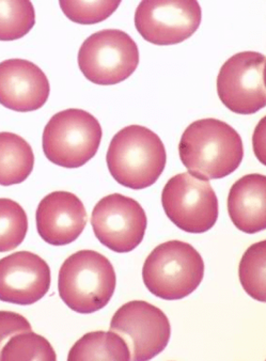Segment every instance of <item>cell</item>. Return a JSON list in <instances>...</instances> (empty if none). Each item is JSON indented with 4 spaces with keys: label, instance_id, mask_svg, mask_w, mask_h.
<instances>
[{
    "label": "cell",
    "instance_id": "obj_1",
    "mask_svg": "<svg viewBox=\"0 0 266 361\" xmlns=\"http://www.w3.org/2000/svg\"><path fill=\"white\" fill-rule=\"evenodd\" d=\"M179 153L189 173L218 180L240 167L244 148L240 134L231 126L217 119H202L184 130Z\"/></svg>",
    "mask_w": 266,
    "mask_h": 361
},
{
    "label": "cell",
    "instance_id": "obj_2",
    "mask_svg": "<svg viewBox=\"0 0 266 361\" xmlns=\"http://www.w3.org/2000/svg\"><path fill=\"white\" fill-rule=\"evenodd\" d=\"M167 154L162 139L149 128L130 126L114 136L106 163L112 178L131 190H145L159 180Z\"/></svg>",
    "mask_w": 266,
    "mask_h": 361
},
{
    "label": "cell",
    "instance_id": "obj_3",
    "mask_svg": "<svg viewBox=\"0 0 266 361\" xmlns=\"http://www.w3.org/2000/svg\"><path fill=\"white\" fill-rule=\"evenodd\" d=\"M116 283L115 269L106 257L95 250H80L62 264L58 290L68 308L86 314L107 306Z\"/></svg>",
    "mask_w": 266,
    "mask_h": 361
},
{
    "label": "cell",
    "instance_id": "obj_4",
    "mask_svg": "<svg viewBox=\"0 0 266 361\" xmlns=\"http://www.w3.org/2000/svg\"><path fill=\"white\" fill-rule=\"evenodd\" d=\"M205 276V262L187 243L169 240L159 245L143 264V278L152 294L179 300L196 291Z\"/></svg>",
    "mask_w": 266,
    "mask_h": 361
},
{
    "label": "cell",
    "instance_id": "obj_5",
    "mask_svg": "<svg viewBox=\"0 0 266 361\" xmlns=\"http://www.w3.org/2000/svg\"><path fill=\"white\" fill-rule=\"evenodd\" d=\"M103 137L97 118L82 109H66L52 117L43 132V151L55 165L80 168L95 157Z\"/></svg>",
    "mask_w": 266,
    "mask_h": 361
},
{
    "label": "cell",
    "instance_id": "obj_6",
    "mask_svg": "<svg viewBox=\"0 0 266 361\" xmlns=\"http://www.w3.org/2000/svg\"><path fill=\"white\" fill-rule=\"evenodd\" d=\"M139 64L135 41L119 29L93 33L78 51V66L87 80L95 85L110 86L128 80Z\"/></svg>",
    "mask_w": 266,
    "mask_h": 361
},
{
    "label": "cell",
    "instance_id": "obj_7",
    "mask_svg": "<svg viewBox=\"0 0 266 361\" xmlns=\"http://www.w3.org/2000/svg\"><path fill=\"white\" fill-rule=\"evenodd\" d=\"M162 204L168 219L188 233H205L218 219V199L209 180L188 172L168 180Z\"/></svg>",
    "mask_w": 266,
    "mask_h": 361
},
{
    "label": "cell",
    "instance_id": "obj_8",
    "mask_svg": "<svg viewBox=\"0 0 266 361\" xmlns=\"http://www.w3.org/2000/svg\"><path fill=\"white\" fill-rule=\"evenodd\" d=\"M110 331L128 344L132 360L143 361L161 354L169 343L171 326L167 315L145 300H133L112 317Z\"/></svg>",
    "mask_w": 266,
    "mask_h": 361
},
{
    "label": "cell",
    "instance_id": "obj_9",
    "mask_svg": "<svg viewBox=\"0 0 266 361\" xmlns=\"http://www.w3.org/2000/svg\"><path fill=\"white\" fill-rule=\"evenodd\" d=\"M264 70L265 56L255 51H243L226 60L217 78L222 104L238 115H253L265 107Z\"/></svg>",
    "mask_w": 266,
    "mask_h": 361
},
{
    "label": "cell",
    "instance_id": "obj_10",
    "mask_svg": "<svg viewBox=\"0 0 266 361\" xmlns=\"http://www.w3.org/2000/svg\"><path fill=\"white\" fill-rule=\"evenodd\" d=\"M91 225L97 240L115 252H130L145 238L147 219L134 199L120 194L104 197L93 209Z\"/></svg>",
    "mask_w": 266,
    "mask_h": 361
},
{
    "label": "cell",
    "instance_id": "obj_11",
    "mask_svg": "<svg viewBox=\"0 0 266 361\" xmlns=\"http://www.w3.org/2000/svg\"><path fill=\"white\" fill-rule=\"evenodd\" d=\"M201 14L197 1H141L135 12V26L152 44H179L196 32Z\"/></svg>",
    "mask_w": 266,
    "mask_h": 361
},
{
    "label": "cell",
    "instance_id": "obj_12",
    "mask_svg": "<svg viewBox=\"0 0 266 361\" xmlns=\"http://www.w3.org/2000/svg\"><path fill=\"white\" fill-rule=\"evenodd\" d=\"M51 286V269L41 257L18 251L0 260V300L32 305L42 300Z\"/></svg>",
    "mask_w": 266,
    "mask_h": 361
},
{
    "label": "cell",
    "instance_id": "obj_13",
    "mask_svg": "<svg viewBox=\"0 0 266 361\" xmlns=\"http://www.w3.org/2000/svg\"><path fill=\"white\" fill-rule=\"evenodd\" d=\"M51 87L39 66L24 59L0 62V104L18 113H30L44 106Z\"/></svg>",
    "mask_w": 266,
    "mask_h": 361
},
{
    "label": "cell",
    "instance_id": "obj_14",
    "mask_svg": "<svg viewBox=\"0 0 266 361\" xmlns=\"http://www.w3.org/2000/svg\"><path fill=\"white\" fill-rule=\"evenodd\" d=\"M37 229L47 244L64 246L80 238L87 225L84 203L76 195L54 192L37 209Z\"/></svg>",
    "mask_w": 266,
    "mask_h": 361
},
{
    "label": "cell",
    "instance_id": "obj_15",
    "mask_svg": "<svg viewBox=\"0 0 266 361\" xmlns=\"http://www.w3.org/2000/svg\"><path fill=\"white\" fill-rule=\"evenodd\" d=\"M228 212L236 228L255 234L266 227V178L263 174H247L230 190Z\"/></svg>",
    "mask_w": 266,
    "mask_h": 361
},
{
    "label": "cell",
    "instance_id": "obj_16",
    "mask_svg": "<svg viewBox=\"0 0 266 361\" xmlns=\"http://www.w3.org/2000/svg\"><path fill=\"white\" fill-rule=\"evenodd\" d=\"M35 166L30 145L14 133H0V185L23 183Z\"/></svg>",
    "mask_w": 266,
    "mask_h": 361
},
{
    "label": "cell",
    "instance_id": "obj_17",
    "mask_svg": "<svg viewBox=\"0 0 266 361\" xmlns=\"http://www.w3.org/2000/svg\"><path fill=\"white\" fill-rule=\"evenodd\" d=\"M68 360H131L126 342L114 331H93L71 348Z\"/></svg>",
    "mask_w": 266,
    "mask_h": 361
},
{
    "label": "cell",
    "instance_id": "obj_18",
    "mask_svg": "<svg viewBox=\"0 0 266 361\" xmlns=\"http://www.w3.org/2000/svg\"><path fill=\"white\" fill-rule=\"evenodd\" d=\"M265 259V240H261L245 251L238 269L243 288L253 300L261 302H266Z\"/></svg>",
    "mask_w": 266,
    "mask_h": 361
},
{
    "label": "cell",
    "instance_id": "obj_19",
    "mask_svg": "<svg viewBox=\"0 0 266 361\" xmlns=\"http://www.w3.org/2000/svg\"><path fill=\"white\" fill-rule=\"evenodd\" d=\"M55 350L42 336L26 331L10 338L4 345L0 360H56Z\"/></svg>",
    "mask_w": 266,
    "mask_h": 361
},
{
    "label": "cell",
    "instance_id": "obj_20",
    "mask_svg": "<svg viewBox=\"0 0 266 361\" xmlns=\"http://www.w3.org/2000/svg\"><path fill=\"white\" fill-rule=\"evenodd\" d=\"M35 24L30 1H0V41L23 38Z\"/></svg>",
    "mask_w": 266,
    "mask_h": 361
},
{
    "label": "cell",
    "instance_id": "obj_21",
    "mask_svg": "<svg viewBox=\"0 0 266 361\" xmlns=\"http://www.w3.org/2000/svg\"><path fill=\"white\" fill-rule=\"evenodd\" d=\"M27 231L28 219L25 209L16 201L0 198V252L20 246Z\"/></svg>",
    "mask_w": 266,
    "mask_h": 361
},
{
    "label": "cell",
    "instance_id": "obj_22",
    "mask_svg": "<svg viewBox=\"0 0 266 361\" xmlns=\"http://www.w3.org/2000/svg\"><path fill=\"white\" fill-rule=\"evenodd\" d=\"M121 1H60L66 18L82 25L97 24L109 18Z\"/></svg>",
    "mask_w": 266,
    "mask_h": 361
},
{
    "label": "cell",
    "instance_id": "obj_23",
    "mask_svg": "<svg viewBox=\"0 0 266 361\" xmlns=\"http://www.w3.org/2000/svg\"><path fill=\"white\" fill-rule=\"evenodd\" d=\"M31 331L26 317L11 311H0V354L10 338L20 333Z\"/></svg>",
    "mask_w": 266,
    "mask_h": 361
},
{
    "label": "cell",
    "instance_id": "obj_24",
    "mask_svg": "<svg viewBox=\"0 0 266 361\" xmlns=\"http://www.w3.org/2000/svg\"><path fill=\"white\" fill-rule=\"evenodd\" d=\"M265 121V118L261 120V123L259 124L258 128H255V137H253V146H255V153L260 161L265 165V161H264V132H263V123Z\"/></svg>",
    "mask_w": 266,
    "mask_h": 361
}]
</instances>
